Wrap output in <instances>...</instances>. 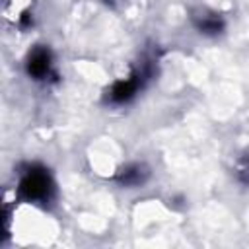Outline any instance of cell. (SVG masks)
Listing matches in <instances>:
<instances>
[{
	"instance_id": "1",
	"label": "cell",
	"mask_w": 249,
	"mask_h": 249,
	"mask_svg": "<svg viewBox=\"0 0 249 249\" xmlns=\"http://www.w3.org/2000/svg\"><path fill=\"white\" fill-rule=\"evenodd\" d=\"M19 191L27 200H45L51 193V179L43 169H31L21 179Z\"/></svg>"
},
{
	"instance_id": "2",
	"label": "cell",
	"mask_w": 249,
	"mask_h": 249,
	"mask_svg": "<svg viewBox=\"0 0 249 249\" xmlns=\"http://www.w3.org/2000/svg\"><path fill=\"white\" fill-rule=\"evenodd\" d=\"M49 66H51V56H49V53L43 51V49L35 51V53L29 56V60H27V72H29L31 76H35V78H43V76L49 72Z\"/></svg>"
},
{
	"instance_id": "3",
	"label": "cell",
	"mask_w": 249,
	"mask_h": 249,
	"mask_svg": "<svg viewBox=\"0 0 249 249\" xmlns=\"http://www.w3.org/2000/svg\"><path fill=\"white\" fill-rule=\"evenodd\" d=\"M134 89H136V82H134V80L117 82L115 88H113V91H111V97H113L115 101H124V99H128V97L134 93Z\"/></svg>"
},
{
	"instance_id": "4",
	"label": "cell",
	"mask_w": 249,
	"mask_h": 249,
	"mask_svg": "<svg viewBox=\"0 0 249 249\" xmlns=\"http://www.w3.org/2000/svg\"><path fill=\"white\" fill-rule=\"evenodd\" d=\"M144 179V171L140 167H128L121 173V183L124 185H138Z\"/></svg>"
},
{
	"instance_id": "5",
	"label": "cell",
	"mask_w": 249,
	"mask_h": 249,
	"mask_svg": "<svg viewBox=\"0 0 249 249\" xmlns=\"http://www.w3.org/2000/svg\"><path fill=\"white\" fill-rule=\"evenodd\" d=\"M241 177H243V181H249V160H245V163L241 165Z\"/></svg>"
}]
</instances>
